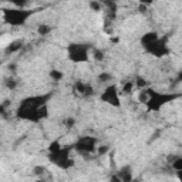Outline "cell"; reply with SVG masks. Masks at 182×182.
Masks as SVG:
<instances>
[{"instance_id": "obj_1", "label": "cell", "mask_w": 182, "mask_h": 182, "mask_svg": "<svg viewBox=\"0 0 182 182\" xmlns=\"http://www.w3.org/2000/svg\"><path fill=\"white\" fill-rule=\"evenodd\" d=\"M12 42H13V37H2L0 38V47H6Z\"/></svg>"}]
</instances>
